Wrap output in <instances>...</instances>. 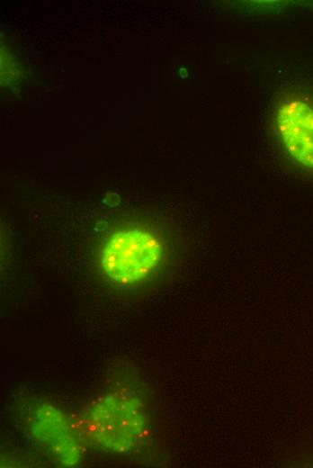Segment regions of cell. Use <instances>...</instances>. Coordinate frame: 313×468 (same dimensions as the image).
Here are the masks:
<instances>
[{"label":"cell","instance_id":"cell-3","mask_svg":"<svg viewBox=\"0 0 313 468\" xmlns=\"http://www.w3.org/2000/svg\"><path fill=\"white\" fill-rule=\"evenodd\" d=\"M30 430L65 465H76L82 457L76 430L67 416L56 406L41 403L32 412Z\"/></svg>","mask_w":313,"mask_h":468},{"label":"cell","instance_id":"cell-2","mask_svg":"<svg viewBox=\"0 0 313 468\" xmlns=\"http://www.w3.org/2000/svg\"><path fill=\"white\" fill-rule=\"evenodd\" d=\"M165 247L152 230L129 229L108 238L100 254L103 274L120 285H131L148 277L160 265Z\"/></svg>","mask_w":313,"mask_h":468},{"label":"cell","instance_id":"cell-1","mask_svg":"<svg viewBox=\"0 0 313 468\" xmlns=\"http://www.w3.org/2000/svg\"><path fill=\"white\" fill-rule=\"evenodd\" d=\"M141 401L131 393H105L87 406L78 420V431L94 446L116 454L132 450L146 431Z\"/></svg>","mask_w":313,"mask_h":468},{"label":"cell","instance_id":"cell-4","mask_svg":"<svg viewBox=\"0 0 313 468\" xmlns=\"http://www.w3.org/2000/svg\"><path fill=\"white\" fill-rule=\"evenodd\" d=\"M277 126L287 151L313 168V109L300 101L288 102L278 111Z\"/></svg>","mask_w":313,"mask_h":468}]
</instances>
